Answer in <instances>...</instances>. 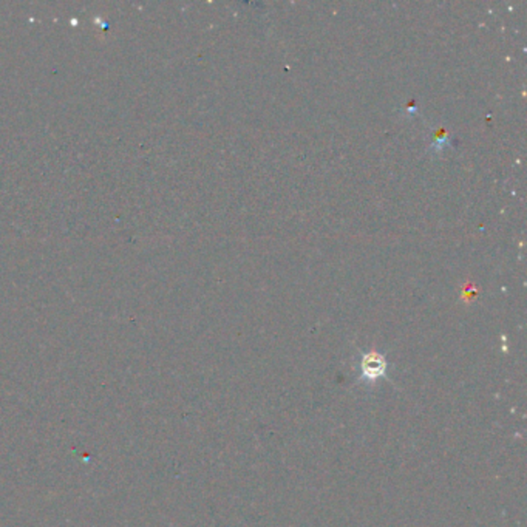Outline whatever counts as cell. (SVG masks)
Here are the masks:
<instances>
[{
	"label": "cell",
	"instance_id": "obj_1",
	"mask_svg": "<svg viewBox=\"0 0 527 527\" xmlns=\"http://www.w3.org/2000/svg\"><path fill=\"white\" fill-rule=\"evenodd\" d=\"M389 360L384 353L376 350L362 351L359 360V381L375 385L381 379H389Z\"/></svg>",
	"mask_w": 527,
	"mask_h": 527
},
{
	"label": "cell",
	"instance_id": "obj_2",
	"mask_svg": "<svg viewBox=\"0 0 527 527\" xmlns=\"http://www.w3.org/2000/svg\"><path fill=\"white\" fill-rule=\"evenodd\" d=\"M445 145H450V139H448V135L445 134L444 130H441L439 134L436 135L435 143H433L431 147H430V152H441Z\"/></svg>",
	"mask_w": 527,
	"mask_h": 527
}]
</instances>
